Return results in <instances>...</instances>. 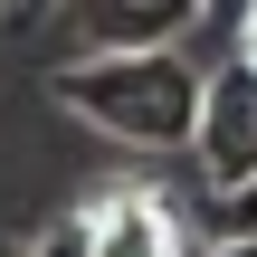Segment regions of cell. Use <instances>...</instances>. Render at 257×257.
<instances>
[{
  "label": "cell",
  "instance_id": "52a82bcc",
  "mask_svg": "<svg viewBox=\"0 0 257 257\" xmlns=\"http://www.w3.org/2000/svg\"><path fill=\"white\" fill-rule=\"evenodd\" d=\"M200 19H248V0H200Z\"/></svg>",
  "mask_w": 257,
  "mask_h": 257
},
{
  "label": "cell",
  "instance_id": "9c48e42d",
  "mask_svg": "<svg viewBox=\"0 0 257 257\" xmlns=\"http://www.w3.org/2000/svg\"><path fill=\"white\" fill-rule=\"evenodd\" d=\"M10 10H48V0H10Z\"/></svg>",
  "mask_w": 257,
  "mask_h": 257
},
{
  "label": "cell",
  "instance_id": "ba28073f",
  "mask_svg": "<svg viewBox=\"0 0 257 257\" xmlns=\"http://www.w3.org/2000/svg\"><path fill=\"white\" fill-rule=\"evenodd\" d=\"M238 48H248V57H257V0H248V19H238Z\"/></svg>",
  "mask_w": 257,
  "mask_h": 257
},
{
  "label": "cell",
  "instance_id": "8fae6325",
  "mask_svg": "<svg viewBox=\"0 0 257 257\" xmlns=\"http://www.w3.org/2000/svg\"><path fill=\"white\" fill-rule=\"evenodd\" d=\"M0 19H10V0H0Z\"/></svg>",
  "mask_w": 257,
  "mask_h": 257
},
{
  "label": "cell",
  "instance_id": "6da1fadb",
  "mask_svg": "<svg viewBox=\"0 0 257 257\" xmlns=\"http://www.w3.org/2000/svg\"><path fill=\"white\" fill-rule=\"evenodd\" d=\"M57 105L86 114L95 134L134 143V153H181L191 114H200V67L181 48H105V57H67L57 67Z\"/></svg>",
  "mask_w": 257,
  "mask_h": 257
},
{
  "label": "cell",
  "instance_id": "7a4b0ae2",
  "mask_svg": "<svg viewBox=\"0 0 257 257\" xmlns=\"http://www.w3.org/2000/svg\"><path fill=\"white\" fill-rule=\"evenodd\" d=\"M181 153L200 162V181L219 200H238L257 181V57L248 48L229 67H200V114H191V143Z\"/></svg>",
  "mask_w": 257,
  "mask_h": 257
},
{
  "label": "cell",
  "instance_id": "277c9868",
  "mask_svg": "<svg viewBox=\"0 0 257 257\" xmlns=\"http://www.w3.org/2000/svg\"><path fill=\"white\" fill-rule=\"evenodd\" d=\"M76 219H86V248L95 257H181V210H172L153 181H114V191H95Z\"/></svg>",
  "mask_w": 257,
  "mask_h": 257
},
{
  "label": "cell",
  "instance_id": "3957f363",
  "mask_svg": "<svg viewBox=\"0 0 257 257\" xmlns=\"http://www.w3.org/2000/svg\"><path fill=\"white\" fill-rule=\"evenodd\" d=\"M57 29H48V57H105V48H181L200 0H48Z\"/></svg>",
  "mask_w": 257,
  "mask_h": 257
},
{
  "label": "cell",
  "instance_id": "30bf717a",
  "mask_svg": "<svg viewBox=\"0 0 257 257\" xmlns=\"http://www.w3.org/2000/svg\"><path fill=\"white\" fill-rule=\"evenodd\" d=\"M238 200H257V181H248V191H238Z\"/></svg>",
  "mask_w": 257,
  "mask_h": 257
},
{
  "label": "cell",
  "instance_id": "5b68a950",
  "mask_svg": "<svg viewBox=\"0 0 257 257\" xmlns=\"http://www.w3.org/2000/svg\"><path fill=\"white\" fill-rule=\"evenodd\" d=\"M38 257H95V248H86V219H57V229L38 238Z\"/></svg>",
  "mask_w": 257,
  "mask_h": 257
},
{
  "label": "cell",
  "instance_id": "8992f818",
  "mask_svg": "<svg viewBox=\"0 0 257 257\" xmlns=\"http://www.w3.org/2000/svg\"><path fill=\"white\" fill-rule=\"evenodd\" d=\"M200 257H257V229L248 238H219V248H200Z\"/></svg>",
  "mask_w": 257,
  "mask_h": 257
}]
</instances>
